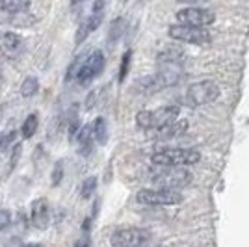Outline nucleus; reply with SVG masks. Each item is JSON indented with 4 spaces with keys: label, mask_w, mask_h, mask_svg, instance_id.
Listing matches in <instances>:
<instances>
[{
    "label": "nucleus",
    "mask_w": 249,
    "mask_h": 247,
    "mask_svg": "<svg viewBox=\"0 0 249 247\" xmlns=\"http://www.w3.org/2000/svg\"><path fill=\"white\" fill-rule=\"evenodd\" d=\"M201 160V153L194 147H166L158 149L153 153L151 162L156 167H188V165L197 164Z\"/></svg>",
    "instance_id": "nucleus-1"
},
{
    "label": "nucleus",
    "mask_w": 249,
    "mask_h": 247,
    "mask_svg": "<svg viewBox=\"0 0 249 247\" xmlns=\"http://www.w3.org/2000/svg\"><path fill=\"white\" fill-rule=\"evenodd\" d=\"M180 115V106L169 104V106H160L155 110H143L136 115V124L143 130H162L167 124L175 123Z\"/></svg>",
    "instance_id": "nucleus-2"
},
{
    "label": "nucleus",
    "mask_w": 249,
    "mask_h": 247,
    "mask_svg": "<svg viewBox=\"0 0 249 247\" xmlns=\"http://www.w3.org/2000/svg\"><path fill=\"white\" fill-rule=\"evenodd\" d=\"M149 178L155 182L156 188L178 190V188L192 184L194 175L182 167H155V169H151Z\"/></svg>",
    "instance_id": "nucleus-3"
},
{
    "label": "nucleus",
    "mask_w": 249,
    "mask_h": 247,
    "mask_svg": "<svg viewBox=\"0 0 249 247\" xmlns=\"http://www.w3.org/2000/svg\"><path fill=\"white\" fill-rule=\"evenodd\" d=\"M136 201L145 206H171L182 203V194L167 188H145L138 192Z\"/></svg>",
    "instance_id": "nucleus-4"
},
{
    "label": "nucleus",
    "mask_w": 249,
    "mask_h": 247,
    "mask_svg": "<svg viewBox=\"0 0 249 247\" xmlns=\"http://www.w3.org/2000/svg\"><path fill=\"white\" fill-rule=\"evenodd\" d=\"M218 97L219 86L214 80H199V82L188 86L186 89V104L192 108L214 103Z\"/></svg>",
    "instance_id": "nucleus-5"
},
{
    "label": "nucleus",
    "mask_w": 249,
    "mask_h": 247,
    "mask_svg": "<svg viewBox=\"0 0 249 247\" xmlns=\"http://www.w3.org/2000/svg\"><path fill=\"white\" fill-rule=\"evenodd\" d=\"M149 242H151V230L142 227L117 229L110 238L112 247H147Z\"/></svg>",
    "instance_id": "nucleus-6"
},
{
    "label": "nucleus",
    "mask_w": 249,
    "mask_h": 247,
    "mask_svg": "<svg viewBox=\"0 0 249 247\" xmlns=\"http://www.w3.org/2000/svg\"><path fill=\"white\" fill-rule=\"evenodd\" d=\"M104 54L103 51H93L89 52L88 56H82V62H80V67H78V71L74 74V78H76V82L78 84H89L91 80H95L104 69Z\"/></svg>",
    "instance_id": "nucleus-7"
},
{
    "label": "nucleus",
    "mask_w": 249,
    "mask_h": 247,
    "mask_svg": "<svg viewBox=\"0 0 249 247\" xmlns=\"http://www.w3.org/2000/svg\"><path fill=\"white\" fill-rule=\"evenodd\" d=\"M167 34H169V37H173L177 41L190 43V45H208L212 39L210 32L205 28H194V26H186L180 22L171 24L167 28Z\"/></svg>",
    "instance_id": "nucleus-8"
},
{
    "label": "nucleus",
    "mask_w": 249,
    "mask_h": 247,
    "mask_svg": "<svg viewBox=\"0 0 249 247\" xmlns=\"http://www.w3.org/2000/svg\"><path fill=\"white\" fill-rule=\"evenodd\" d=\"M177 19L180 24L194 26V28H205L208 24H212L216 15L207 8H199V6H190L184 10L177 11Z\"/></svg>",
    "instance_id": "nucleus-9"
},
{
    "label": "nucleus",
    "mask_w": 249,
    "mask_h": 247,
    "mask_svg": "<svg viewBox=\"0 0 249 247\" xmlns=\"http://www.w3.org/2000/svg\"><path fill=\"white\" fill-rule=\"evenodd\" d=\"M104 8H106L104 2H93V4H91V11L86 15V19H84V21L80 22V26H78L76 43H82L91 32H95L101 26V22H103V19H104Z\"/></svg>",
    "instance_id": "nucleus-10"
},
{
    "label": "nucleus",
    "mask_w": 249,
    "mask_h": 247,
    "mask_svg": "<svg viewBox=\"0 0 249 247\" xmlns=\"http://www.w3.org/2000/svg\"><path fill=\"white\" fill-rule=\"evenodd\" d=\"M24 52V41L15 32L0 34V58L4 60H19Z\"/></svg>",
    "instance_id": "nucleus-11"
},
{
    "label": "nucleus",
    "mask_w": 249,
    "mask_h": 247,
    "mask_svg": "<svg viewBox=\"0 0 249 247\" xmlns=\"http://www.w3.org/2000/svg\"><path fill=\"white\" fill-rule=\"evenodd\" d=\"M30 219L36 229H47L51 223V208L47 199H34L30 205Z\"/></svg>",
    "instance_id": "nucleus-12"
},
{
    "label": "nucleus",
    "mask_w": 249,
    "mask_h": 247,
    "mask_svg": "<svg viewBox=\"0 0 249 247\" xmlns=\"http://www.w3.org/2000/svg\"><path fill=\"white\" fill-rule=\"evenodd\" d=\"M186 54L178 47H169L158 54V67H182Z\"/></svg>",
    "instance_id": "nucleus-13"
},
{
    "label": "nucleus",
    "mask_w": 249,
    "mask_h": 247,
    "mask_svg": "<svg viewBox=\"0 0 249 247\" xmlns=\"http://www.w3.org/2000/svg\"><path fill=\"white\" fill-rule=\"evenodd\" d=\"M76 141H78V153L84 156H88L91 151H93V134H91V126L89 124H86V126H82L78 132H76Z\"/></svg>",
    "instance_id": "nucleus-14"
},
{
    "label": "nucleus",
    "mask_w": 249,
    "mask_h": 247,
    "mask_svg": "<svg viewBox=\"0 0 249 247\" xmlns=\"http://www.w3.org/2000/svg\"><path fill=\"white\" fill-rule=\"evenodd\" d=\"M186 130H188V121H186V119H177L175 123L167 124L166 128L158 130L156 138H158V140H171V138H177V136L184 134Z\"/></svg>",
    "instance_id": "nucleus-15"
},
{
    "label": "nucleus",
    "mask_w": 249,
    "mask_h": 247,
    "mask_svg": "<svg viewBox=\"0 0 249 247\" xmlns=\"http://www.w3.org/2000/svg\"><path fill=\"white\" fill-rule=\"evenodd\" d=\"M30 6L32 4L28 0H6V2H0V11L8 15H19L30 10Z\"/></svg>",
    "instance_id": "nucleus-16"
},
{
    "label": "nucleus",
    "mask_w": 249,
    "mask_h": 247,
    "mask_svg": "<svg viewBox=\"0 0 249 247\" xmlns=\"http://www.w3.org/2000/svg\"><path fill=\"white\" fill-rule=\"evenodd\" d=\"M89 126H91V134H93V140L97 143L103 145L108 141V123L104 117H97Z\"/></svg>",
    "instance_id": "nucleus-17"
},
{
    "label": "nucleus",
    "mask_w": 249,
    "mask_h": 247,
    "mask_svg": "<svg viewBox=\"0 0 249 247\" xmlns=\"http://www.w3.org/2000/svg\"><path fill=\"white\" fill-rule=\"evenodd\" d=\"M37 126H39V119H37V113H30L26 119H24V123L21 126V134L22 138H26V140H30L32 136H36L37 132Z\"/></svg>",
    "instance_id": "nucleus-18"
},
{
    "label": "nucleus",
    "mask_w": 249,
    "mask_h": 247,
    "mask_svg": "<svg viewBox=\"0 0 249 247\" xmlns=\"http://www.w3.org/2000/svg\"><path fill=\"white\" fill-rule=\"evenodd\" d=\"M37 91H39V82H37V78H36V76H26L24 82L21 84V95L28 99V97H34Z\"/></svg>",
    "instance_id": "nucleus-19"
},
{
    "label": "nucleus",
    "mask_w": 249,
    "mask_h": 247,
    "mask_svg": "<svg viewBox=\"0 0 249 247\" xmlns=\"http://www.w3.org/2000/svg\"><path fill=\"white\" fill-rule=\"evenodd\" d=\"M124 26H126V22L123 19H115L112 22V26H110V34H108V41L110 43H115L121 35H123V30Z\"/></svg>",
    "instance_id": "nucleus-20"
},
{
    "label": "nucleus",
    "mask_w": 249,
    "mask_h": 247,
    "mask_svg": "<svg viewBox=\"0 0 249 247\" xmlns=\"http://www.w3.org/2000/svg\"><path fill=\"white\" fill-rule=\"evenodd\" d=\"M95 190H97V176H88L80 186V194L84 199H89L95 194Z\"/></svg>",
    "instance_id": "nucleus-21"
},
{
    "label": "nucleus",
    "mask_w": 249,
    "mask_h": 247,
    "mask_svg": "<svg viewBox=\"0 0 249 247\" xmlns=\"http://www.w3.org/2000/svg\"><path fill=\"white\" fill-rule=\"evenodd\" d=\"M17 140V130H8L4 134H0V153H6L11 145Z\"/></svg>",
    "instance_id": "nucleus-22"
},
{
    "label": "nucleus",
    "mask_w": 249,
    "mask_h": 247,
    "mask_svg": "<svg viewBox=\"0 0 249 247\" xmlns=\"http://www.w3.org/2000/svg\"><path fill=\"white\" fill-rule=\"evenodd\" d=\"M130 58H132V52L126 51L121 58V69H119V82H123L126 72H128V65H130Z\"/></svg>",
    "instance_id": "nucleus-23"
},
{
    "label": "nucleus",
    "mask_w": 249,
    "mask_h": 247,
    "mask_svg": "<svg viewBox=\"0 0 249 247\" xmlns=\"http://www.w3.org/2000/svg\"><path fill=\"white\" fill-rule=\"evenodd\" d=\"M74 247H89V240H88V238H82V240L76 242V246Z\"/></svg>",
    "instance_id": "nucleus-24"
},
{
    "label": "nucleus",
    "mask_w": 249,
    "mask_h": 247,
    "mask_svg": "<svg viewBox=\"0 0 249 247\" xmlns=\"http://www.w3.org/2000/svg\"><path fill=\"white\" fill-rule=\"evenodd\" d=\"M0 88H2V71H0Z\"/></svg>",
    "instance_id": "nucleus-25"
}]
</instances>
